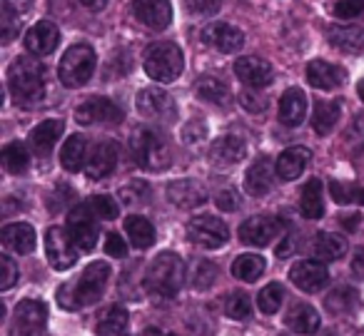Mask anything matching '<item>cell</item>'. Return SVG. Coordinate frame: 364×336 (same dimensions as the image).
I'll return each mask as SVG.
<instances>
[{
  "label": "cell",
  "mask_w": 364,
  "mask_h": 336,
  "mask_svg": "<svg viewBox=\"0 0 364 336\" xmlns=\"http://www.w3.org/2000/svg\"><path fill=\"white\" fill-rule=\"evenodd\" d=\"M107 279H110V264L107 261H92L85 266L80 276L70 284H63L58 289V304L68 311L90 306L105 294Z\"/></svg>",
  "instance_id": "1"
},
{
  "label": "cell",
  "mask_w": 364,
  "mask_h": 336,
  "mask_svg": "<svg viewBox=\"0 0 364 336\" xmlns=\"http://www.w3.org/2000/svg\"><path fill=\"white\" fill-rule=\"evenodd\" d=\"M8 90L21 107H36L46 97V67L33 58H16L8 67Z\"/></svg>",
  "instance_id": "2"
},
{
  "label": "cell",
  "mask_w": 364,
  "mask_h": 336,
  "mask_svg": "<svg viewBox=\"0 0 364 336\" xmlns=\"http://www.w3.org/2000/svg\"><path fill=\"white\" fill-rule=\"evenodd\" d=\"M182 279H185V264L175 251H162L150 261L145 271V289L152 296L160 299H172L180 291Z\"/></svg>",
  "instance_id": "3"
},
{
  "label": "cell",
  "mask_w": 364,
  "mask_h": 336,
  "mask_svg": "<svg viewBox=\"0 0 364 336\" xmlns=\"http://www.w3.org/2000/svg\"><path fill=\"white\" fill-rule=\"evenodd\" d=\"M130 150H132L135 165L142 167V170L162 172L170 167V160H172L170 145H167V140L157 130H150V127L137 130L130 140Z\"/></svg>",
  "instance_id": "4"
},
{
  "label": "cell",
  "mask_w": 364,
  "mask_h": 336,
  "mask_svg": "<svg viewBox=\"0 0 364 336\" xmlns=\"http://www.w3.org/2000/svg\"><path fill=\"white\" fill-rule=\"evenodd\" d=\"M142 67H145V72L152 80L175 82L182 75L185 58H182L180 45H175V43H155V45H150L145 50Z\"/></svg>",
  "instance_id": "5"
},
{
  "label": "cell",
  "mask_w": 364,
  "mask_h": 336,
  "mask_svg": "<svg viewBox=\"0 0 364 336\" xmlns=\"http://www.w3.org/2000/svg\"><path fill=\"white\" fill-rule=\"evenodd\" d=\"M95 50L85 43H77L65 50L58 65V77L65 87H82L95 72Z\"/></svg>",
  "instance_id": "6"
},
{
  "label": "cell",
  "mask_w": 364,
  "mask_h": 336,
  "mask_svg": "<svg viewBox=\"0 0 364 336\" xmlns=\"http://www.w3.org/2000/svg\"><path fill=\"white\" fill-rule=\"evenodd\" d=\"M48 306L41 299H23L13 311L11 336H46Z\"/></svg>",
  "instance_id": "7"
},
{
  "label": "cell",
  "mask_w": 364,
  "mask_h": 336,
  "mask_svg": "<svg viewBox=\"0 0 364 336\" xmlns=\"http://www.w3.org/2000/svg\"><path fill=\"white\" fill-rule=\"evenodd\" d=\"M137 112L145 120L155 122H175L177 120V105L172 100L170 92H165L162 87H145L137 92Z\"/></svg>",
  "instance_id": "8"
},
{
  "label": "cell",
  "mask_w": 364,
  "mask_h": 336,
  "mask_svg": "<svg viewBox=\"0 0 364 336\" xmlns=\"http://www.w3.org/2000/svg\"><path fill=\"white\" fill-rule=\"evenodd\" d=\"M188 239L193 244H200L205 249H220V246L228 244L230 239V229L223 220L213 215H203V217H195L190 220L188 224Z\"/></svg>",
  "instance_id": "9"
},
{
  "label": "cell",
  "mask_w": 364,
  "mask_h": 336,
  "mask_svg": "<svg viewBox=\"0 0 364 336\" xmlns=\"http://www.w3.org/2000/svg\"><path fill=\"white\" fill-rule=\"evenodd\" d=\"M284 220L282 217H272V215H259V217H250L242 227H240V239L250 246H267L272 239L284 234Z\"/></svg>",
  "instance_id": "10"
},
{
  "label": "cell",
  "mask_w": 364,
  "mask_h": 336,
  "mask_svg": "<svg viewBox=\"0 0 364 336\" xmlns=\"http://www.w3.org/2000/svg\"><path fill=\"white\" fill-rule=\"evenodd\" d=\"M95 212H92L90 202L77 205L68 217V232H70L73 242L80 251H90L97 244V224H95Z\"/></svg>",
  "instance_id": "11"
},
{
  "label": "cell",
  "mask_w": 364,
  "mask_h": 336,
  "mask_svg": "<svg viewBox=\"0 0 364 336\" xmlns=\"http://www.w3.org/2000/svg\"><path fill=\"white\" fill-rule=\"evenodd\" d=\"M77 251L80 249H77L75 242H73L70 232L60 229V227H50V229L46 232V254L53 269H58V271L70 269L77 261Z\"/></svg>",
  "instance_id": "12"
},
{
  "label": "cell",
  "mask_w": 364,
  "mask_h": 336,
  "mask_svg": "<svg viewBox=\"0 0 364 336\" xmlns=\"http://www.w3.org/2000/svg\"><path fill=\"white\" fill-rule=\"evenodd\" d=\"M75 120L77 125H95V122L115 125V122H122V107H117L107 97H90L75 110Z\"/></svg>",
  "instance_id": "13"
},
{
  "label": "cell",
  "mask_w": 364,
  "mask_h": 336,
  "mask_svg": "<svg viewBox=\"0 0 364 336\" xmlns=\"http://www.w3.org/2000/svg\"><path fill=\"white\" fill-rule=\"evenodd\" d=\"M117 165V145L112 140H100L97 145L90 147L87 152V160H85V175L90 180H102L107 177Z\"/></svg>",
  "instance_id": "14"
},
{
  "label": "cell",
  "mask_w": 364,
  "mask_h": 336,
  "mask_svg": "<svg viewBox=\"0 0 364 336\" xmlns=\"http://www.w3.org/2000/svg\"><path fill=\"white\" fill-rule=\"evenodd\" d=\"M203 40L205 45L215 48L218 53H237L245 45L242 31L230 26V23H210V26H205Z\"/></svg>",
  "instance_id": "15"
},
{
  "label": "cell",
  "mask_w": 364,
  "mask_h": 336,
  "mask_svg": "<svg viewBox=\"0 0 364 336\" xmlns=\"http://www.w3.org/2000/svg\"><path fill=\"white\" fill-rule=\"evenodd\" d=\"M289 279L302 291H319L327 286L329 271L319 259H304V261H297V264L289 269Z\"/></svg>",
  "instance_id": "16"
},
{
  "label": "cell",
  "mask_w": 364,
  "mask_h": 336,
  "mask_svg": "<svg viewBox=\"0 0 364 336\" xmlns=\"http://www.w3.org/2000/svg\"><path fill=\"white\" fill-rule=\"evenodd\" d=\"M132 13L150 31H165L172 21L170 0H132Z\"/></svg>",
  "instance_id": "17"
},
{
  "label": "cell",
  "mask_w": 364,
  "mask_h": 336,
  "mask_svg": "<svg viewBox=\"0 0 364 336\" xmlns=\"http://www.w3.org/2000/svg\"><path fill=\"white\" fill-rule=\"evenodd\" d=\"M60 43V31H58L55 23L50 21H41L38 26H33L26 36V50L36 58H46Z\"/></svg>",
  "instance_id": "18"
},
{
  "label": "cell",
  "mask_w": 364,
  "mask_h": 336,
  "mask_svg": "<svg viewBox=\"0 0 364 336\" xmlns=\"http://www.w3.org/2000/svg\"><path fill=\"white\" fill-rule=\"evenodd\" d=\"M235 75H237L247 87H267L274 77V70L267 60H262V58L245 55L235 63Z\"/></svg>",
  "instance_id": "19"
},
{
  "label": "cell",
  "mask_w": 364,
  "mask_h": 336,
  "mask_svg": "<svg viewBox=\"0 0 364 336\" xmlns=\"http://www.w3.org/2000/svg\"><path fill=\"white\" fill-rule=\"evenodd\" d=\"M167 200L180 210H195L208 202V192L195 180H175L167 187Z\"/></svg>",
  "instance_id": "20"
},
{
  "label": "cell",
  "mask_w": 364,
  "mask_h": 336,
  "mask_svg": "<svg viewBox=\"0 0 364 336\" xmlns=\"http://www.w3.org/2000/svg\"><path fill=\"white\" fill-rule=\"evenodd\" d=\"M344 77H347V72L327 60H312L307 65V80L317 90H334V87L344 85Z\"/></svg>",
  "instance_id": "21"
},
{
  "label": "cell",
  "mask_w": 364,
  "mask_h": 336,
  "mask_svg": "<svg viewBox=\"0 0 364 336\" xmlns=\"http://www.w3.org/2000/svg\"><path fill=\"white\" fill-rule=\"evenodd\" d=\"M307 115V95L299 87H289L279 97V122L287 127H299Z\"/></svg>",
  "instance_id": "22"
},
{
  "label": "cell",
  "mask_w": 364,
  "mask_h": 336,
  "mask_svg": "<svg viewBox=\"0 0 364 336\" xmlns=\"http://www.w3.org/2000/svg\"><path fill=\"white\" fill-rule=\"evenodd\" d=\"M327 40L332 43L337 50L357 55L364 53V28L357 26H329L327 28Z\"/></svg>",
  "instance_id": "23"
},
{
  "label": "cell",
  "mask_w": 364,
  "mask_h": 336,
  "mask_svg": "<svg viewBox=\"0 0 364 336\" xmlns=\"http://www.w3.org/2000/svg\"><path fill=\"white\" fill-rule=\"evenodd\" d=\"M309 157H312V152H309L307 147H289V150H284L282 155H279L277 165H274L277 177H279V180H284V182L297 180V177L307 170Z\"/></svg>",
  "instance_id": "24"
},
{
  "label": "cell",
  "mask_w": 364,
  "mask_h": 336,
  "mask_svg": "<svg viewBox=\"0 0 364 336\" xmlns=\"http://www.w3.org/2000/svg\"><path fill=\"white\" fill-rule=\"evenodd\" d=\"M0 239H3V244H6L8 249L16 251V254H31V251L36 249V232H33L31 224H23V222L3 227Z\"/></svg>",
  "instance_id": "25"
},
{
  "label": "cell",
  "mask_w": 364,
  "mask_h": 336,
  "mask_svg": "<svg viewBox=\"0 0 364 336\" xmlns=\"http://www.w3.org/2000/svg\"><path fill=\"white\" fill-rule=\"evenodd\" d=\"M274 185V172H272V165H269L267 157L257 160L252 167L247 170L245 175V190L250 192L252 197H264Z\"/></svg>",
  "instance_id": "26"
},
{
  "label": "cell",
  "mask_w": 364,
  "mask_h": 336,
  "mask_svg": "<svg viewBox=\"0 0 364 336\" xmlns=\"http://www.w3.org/2000/svg\"><path fill=\"white\" fill-rule=\"evenodd\" d=\"M63 120H55V117H50V120L41 122V125L36 127V130L31 132V145L33 150L38 152V155H50L53 147L58 145V140H60L63 135Z\"/></svg>",
  "instance_id": "27"
},
{
  "label": "cell",
  "mask_w": 364,
  "mask_h": 336,
  "mask_svg": "<svg viewBox=\"0 0 364 336\" xmlns=\"http://www.w3.org/2000/svg\"><path fill=\"white\" fill-rule=\"evenodd\" d=\"M247 147H245V140L235 135H225L220 140L213 142L210 147V157H213L215 165H237L240 160L245 157Z\"/></svg>",
  "instance_id": "28"
},
{
  "label": "cell",
  "mask_w": 364,
  "mask_h": 336,
  "mask_svg": "<svg viewBox=\"0 0 364 336\" xmlns=\"http://www.w3.org/2000/svg\"><path fill=\"white\" fill-rule=\"evenodd\" d=\"M127 326H130V316H127V311L122 309V306L112 304L97 314L95 331L100 336H125Z\"/></svg>",
  "instance_id": "29"
},
{
  "label": "cell",
  "mask_w": 364,
  "mask_h": 336,
  "mask_svg": "<svg viewBox=\"0 0 364 336\" xmlns=\"http://www.w3.org/2000/svg\"><path fill=\"white\" fill-rule=\"evenodd\" d=\"M312 254L319 261H334L342 259L347 254V239L342 234H334V232H322V234L314 237Z\"/></svg>",
  "instance_id": "30"
},
{
  "label": "cell",
  "mask_w": 364,
  "mask_h": 336,
  "mask_svg": "<svg viewBox=\"0 0 364 336\" xmlns=\"http://www.w3.org/2000/svg\"><path fill=\"white\" fill-rule=\"evenodd\" d=\"M284 321L294 334H314L319 329V314L309 304H294Z\"/></svg>",
  "instance_id": "31"
},
{
  "label": "cell",
  "mask_w": 364,
  "mask_h": 336,
  "mask_svg": "<svg viewBox=\"0 0 364 336\" xmlns=\"http://www.w3.org/2000/svg\"><path fill=\"white\" fill-rule=\"evenodd\" d=\"M125 232L130 237L132 246H137V249H147V246L155 244V227L145 217L130 215L125 220Z\"/></svg>",
  "instance_id": "32"
},
{
  "label": "cell",
  "mask_w": 364,
  "mask_h": 336,
  "mask_svg": "<svg viewBox=\"0 0 364 336\" xmlns=\"http://www.w3.org/2000/svg\"><path fill=\"white\" fill-rule=\"evenodd\" d=\"M87 145L82 135H73L70 140H65L60 150V165L65 167L68 172H80V167H85L87 160Z\"/></svg>",
  "instance_id": "33"
},
{
  "label": "cell",
  "mask_w": 364,
  "mask_h": 336,
  "mask_svg": "<svg viewBox=\"0 0 364 336\" xmlns=\"http://www.w3.org/2000/svg\"><path fill=\"white\" fill-rule=\"evenodd\" d=\"M357 304H359V294H357V289H352V286H339V289H334L332 294L324 299L327 311L334 316L352 314V311L357 309Z\"/></svg>",
  "instance_id": "34"
},
{
  "label": "cell",
  "mask_w": 364,
  "mask_h": 336,
  "mask_svg": "<svg viewBox=\"0 0 364 336\" xmlns=\"http://www.w3.org/2000/svg\"><path fill=\"white\" fill-rule=\"evenodd\" d=\"M339 120V102L334 100H317L312 115V127L317 135H329Z\"/></svg>",
  "instance_id": "35"
},
{
  "label": "cell",
  "mask_w": 364,
  "mask_h": 336,
  "mask_svg": "<svg viewBox=\"0 0 364 336\" xmlns=\"http://www.w3.org/2000/svg\"><path fill=\"white\" fill-rule=\"evenodd\" d=\"M302 215L304 220H319L324 215V205H322V182L319 180H309L302 187Z\"/></svg>",
  "instance_id": "36"
},
{
  "label": "cell",
  "mask_w": 364,
  "mask_h": 336,
  "mask_svg": "<svg viewBox=\"0 0 364 336\" xmlns=\"http://www.w3.org/2000/svg\"><path fill=\"white\" fill-rule=\"evenodd\" d=\"M235 279L242 281H257L264 274V259L259 254H242L232 261Z\"/></svg>",
  "instance_id": "37"
},
{
  "label": "cell",
  "mask_w": 364,
  "mask_h": 336,
  "mask_svg": "<svg viewBox=\"0 0 364 336\" xmlns=\"http://www.w3.org/2000/svg\"><path fill=\"white\" fill-rule=\"evenodd\" d=\"M0 160H3V167H6L8 172H13V175H21V172H26L28 165H31V155H28L26 145H21V142H11V145L3 147Z\"/></svg>",
  "instance_id": "38"
},
{
  "label": "cell",
  "mask_w": 364,
  "mask_h": 336,
  "mask_svg": "<svg viewBox=\"0 0 364 336\" xmlns=\"http://www.w3.org/2000/svg\"><path fill=\"white\" fill-rule=\"evenodd\" d=\"M198 95L208 102H215V105H225L230 100V87L223 80H218V77L205 75L198 82Z\"/></svg>",
  "instance_id": "39"
},
{
  "label": "cell",
  "mask_w": 364,
  "mask_h": 336,
  "mask_svg": "<svg viewBox=\"0 0 364 336\" xmlns=\"http://www.w3.org/2000/svg\"><path fill=\"white\" fill-rule=\"evenodd\" d=\"M215 279H218V264L210 259H198L193 266H190V284H193V289H210V286L215 284Z\"/></svg>",
  "instance_id": "40"
},
{
  "label": "cell",
  "mask_w": 364,
  "mask_h": 336,
  "mask_svg": "<svg viewBox=\"0 0 364 336\" xmlns=\"http://www.w3.org/2000/svg\"><path fill=\"white\" fill-rule=\"evenodd\" d=\"M21 26H23L21 13H18L16 8H11L6 0H3V3H0V40H3V43L16 40V36L21 33Z\"/></svg>",
  "instance_id": "41"
},
{
  "label": "cell",
  "mask_w": 364,
  "mask_h": 336,
  "mask_svg": "<svg viewBox=\"0 0 364 336\" xmlns=\"http://www.w3.org/2000/svg\"><path fill=\"white\" fill-rule=\"evenodd\" d=\"M329 192H332V200L337 205H364V187L347 185V182L332 180L329 182Z\"/></svg>",
  "instance_id": "42"
},
{
  "label": "cell",
  "mask_w": 364,
  "mask_h": 336,
  "mask_svg": "<svg viewBox=\"0 0 364 336\" xmlns=\"http://www.w3.org/2000/svg\"><path fill=\"white\" fill-rule=\"evenodd\" d=\"M282 299H284L282 286H279V284H267L262 291H259L257 306H259V311H264V314H274V311H279V306H282Z\"/></svg>",
  "instance_id": "43"
},
{
  "label": "cell",
  "mask_w": 364,
  "mask_h": 336,
  "mask_svg": "<svg viewBox=\"0 0 364 336\" xmlns=\"http://www.w3.org/2000/svg\"><path fill=\"white\" fill-rule=\"evenodd\" d=\"M225 314L230 316V319H247L250 314H252V304H250L247 294H242V291H235V294H230L228 299H225Z\"/></svg>",
  "instance_id": "44"
},
{
  "label": "cell",
  "mask_w": 364,
  "mask_h": 336,
  "mask_svg": "<svg viewBox=\"0 0 364 336\" xmlns=\"http://www.w3.org/2000/svg\"><path fill=\"white\" fill-rule=\"evenodd\" d=\"M90 207H92V212H95L97 220H102V222H110V220H115V217L120 215V205H117L110 195L90 197Z\"/></svg>",
  "instance_id": "45"
},
{
  "label": "cell",
  "mask_w": 364,
  "mask_h": 336,
  "mask_svg": "<svg viewBox=\"0 0 364 336\" xmlns=\"http://www.w3.org/2000/svg\"><path fill=\"white\" fill-rule=\"evenodd\" d=\"M147 197H150V187L145 182H130V185H125L120 190V202L125 207H132L137 202H147Z\"/></svg>",
  "instance_id": "46"
},
{
  "label": "cell",
  "mask_w": 364,
  "mask_h": 336,
  "mask_svg": "<svg viewBox=\"0 0 364 336\" xmlns=\"http://www.w3.org/2000/svg\"><path fill=\"white\" fill-rule=\"evenodd\" d=\"M240 105H242L245 110H250V112L257 115V112L267 110V97L259 95V87H250V90L240 92Z\"/></svg>",
  "instance_id": "47"
},
{
  "label": "cell",
  "mask_w": 364,
  "mask_h": 336,
  "mask_svg": "<svg viewBox=\"0 0 364 336\" xmlns=\"http://www.w3.org/2000/svg\"><path fill=\"white\" fill-rule=\"evenodd\" d=\"M18 279V266L8 254H0V289L8 291Z\"/></svg>",
  "instance_id": "48"
},
{
  "label": "cell",
  "mask_w": 364,
  "mask_h": 336,
  "mask_svg": "<svg viewBox=\"0 0 364 336\" xmlns=\"http://www.w3.org/2000/svg\"><path fill=\"white\" fill-rule=\"evenodd\" d=\"M362 11H364V0H339L337 6L332 8L334 16L344 18V21H349V18H357Z\"/></svg>",
  "instance_id": "49"
},
{
  "label": "cell",
  "mask_w": 364,
  "mask_h": 336,
  "mask_svg": "<svg viewBox=\"0 0 364 336\" xmlns=\"http://www.w3.org/2000/svg\"><path fill=\"white\" fill-rule=\"evenodd\" d=\"M205 137H208V127H205V122L193 120L182 127V140L188 142V145H198V142H203Z\"/></svg>",
  "instance_id": "50"
},
{
  "label": "cell",
  "mask_w": 364,
  "mask_h": 336,
  "mask_svg": "<svg viewBox=\"0 0 364 336\" xmlns=\"http://www.w3.org/2000/svg\"><path fill=\"white\" fill-rule=\"evenodd\" d=\"M215 205H218V210L223 212H235L240 207V197L235 190H220L218 195H215Z\"/></svg>",
  "instance_id": "51"
},
{
  "label": "cell",
  "mask_w": 364,
  "mask_h": 336,
  "mask_svg": "<svg viewBox=\"0 0 364 336\" xmlns=\"http://www.w3.org/2000/svg\"><path fill=\"white\" fill-rule=\"evenodd\" d=\"M105 251L110 256H117V259H122V256H127V244H125V239H120V234H107V239H105Z\"/></svg>",
  "instance_id": "52"
},
{
  "label": "cell",
  "mask_w": 364,
  "mask_h": 336,
  "mask_svg": "<svg viewBox=\"0 0 364 336\" xmlns=\"http://www.w3.org/2000/svg\"><path fill=\"white\" fill-rule=\"evenodd\" d=\"M223 6V0H190V8H193L198 16H215Z\"/></svg>",
  "instance_id": "53"
},
{
  "label": "cell",
  "mask_w": 364,
  "mask_h": 336,
  "mask_svg": "<svg viewBox=\"0 0 364 336\" xmlns=\"http://www.w3.org/2000/svg\"><path fill=\"white\" fill-rule=\"evenodd\" d=\"M282 244L277 246V256H289L294 251V246H297V237L294 234H287L284 239H279Z\"/></svg>",
  "instance_id": "54"
},
{
  "label": "cell",
  "mask_w": 364,
  "mask_h": 336,
  "mask_svg": "<svg viewBox=\"0 0 364 336\" xmlns=\"http://www.w3.org/2000/svg\"><path fill=\"white\" fill-rule=\"evenodd\" d=\"M352 271L359 276V279H364V246H359V249L354 251V256H352Z\"/></svg>",
  "instance_id": "55"
},
{
  "label": "cell",
  "mask_w": 364,
  "mask_h": 336,
  "mask_svg": "<svg viewBox=\"0 0 364 336\" xmlns=\"http://www.w3.org/2000/svg\"><path fill=\"white\" fill-rule=\"evenodd\" d=\"M339 222H342V227L347 232H357L359 224H362V217L359 215H344V217H339Z\"/></svg>",
  "instance_id": "56"
},
{
  "label": "cell",
  "mask_w": 364,
  "mask_h": 336,
  "mask_svg": "<svg viewBox=\"0 0 364 336\" xmlns=\"http://www.w3.org/2000/svg\"><path fill=\"white\" fill-rule=\"evenodd\" d=\"M80 6L87 8V11H92V13H97L107 6V0H80Z\"/></svg>",
  "instance_id": "57"
},
{
  "label": "cell",
  "mask_w": 364,
  "mask_h": 336,
  "mask_svg": "<svg viewBox=\"0 0 364 336\" xmlns=\"http://www.w3.org/2000/svg\"><path fill=\"white\" fill-rule=\"evenodd\" d=\"M6 3H8L11 8H16L18 13L31 11V6H33V0H6Z\"/></svg>",
  "instance_id": "58"
},
{
  "label": "cell",
  "mask_w": 364,
  "mask_h": 336,
  "mask_svg": "<svg viewBox=\"0 0 364 336\" xmlns=\"http://www.w3.org/2000/svg\"><path fill=\"white\" fill-rule=\"evenodd\" d=\"M357 95H359V100L364 102V80H359V85H357Z\"/></svg>",
  "instance_id": "59"
},
{
  "label": "cell",
  "mask_w": 364,
  "mask_h": 336,
  "mask_svg": "<svg viewBox=\"0 0 364 336\" xmlns=\"http://www.w3.org/2000/svg\"><path fill=\"white\" fill-rule=\"evenodd\" d=\"M322 336H339V331H337V329H327Z\"/></svg>",
  "instance_id": "60"
},
{
  "label": "cell",
  "mask_w": 364,
  "mask_h": 336,
  "mask_svg": "<svg viewBox=\"0 0 364 336\" xmlns=\"http://www.w3.org/2000/svg\"><path fill=\"white\" fill-rule=\"evenodd\" d=\"M142 336H157V331H155V329H147V331H145V334H142Z\"/></svg>",
  "instance_id": "61"
},
{
  "label": "cell",
  "mask_w": 364,
  "mask_h": 336,
  "mask_svg": "<svg viewBox=\"0 0 364 336\" xmlns=\"http://www.w3.org/2000/svg\"><path fill=\"white\" fill-rule=\"evenodd\" d=\"M357 157H359V162H362V165H364V147H362V150H359V155H357Z\"/></svg>",
  "instance_id": "62"
},
{
  "label": "cell",
  "mask_w": 364,
  "mask_h": 336,
  "mask_svg": "<svg viewBox=\"0 0 364 336\" xmlns=\"http://www.w3.org/2000/svg\"><path fill=\"white\" fill-rule=\"evenodd\" d=\"M170 336H177V334H170Z\"/></svg>",
  "instance_id": "63"
}]
</instances>
